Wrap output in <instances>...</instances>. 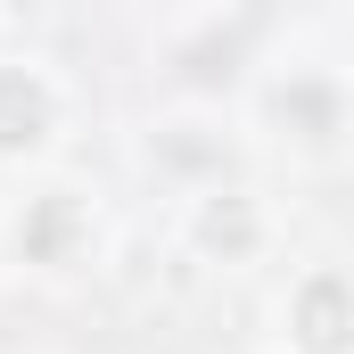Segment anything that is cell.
I'll return each instance as SVG.
<instances>
[{"mask_svg": "<svg viewBox=\"0 0 354 354\" xmlns=\"http://www.w3.org/2000/svg\"><path fill=\"white\" fill-rule=\"evenodd\" d=\"M239 107V132L248 149L272 140L288 149V165H338L354 132V83L338 58H313V50H288V58H256L248 91L231 99Z\"/></svg>", "mask_w": 354, "mask_h": 354, "instance_id": "6da1fadb", "label": "cell"}, {"mask_svg": "<svg viewBox=\"0 0 354 354\" xmlns=\"http://www.w3.org/2000/svg\"><path fill=\"white\" fill-rule=\"evenodd\" d=\"M115 256V223H107V198L91 181L66 174H33L8 206H0V264L33 272V280H99Z\"/></svg>", "mask_w": 354, "mask_h": 354, "instance_id": "7a4b0ae2", "label": "cell"}, {"mask_svg": "<svg viewBox=\"0 0 354 354\" xmlns=\"http://www.w3.org/2000/svg\"><path fill=\"white\" fill-rule=\"evenodd\" d=\"M239 157H248L239 107H214V99H165V107L140 124V174L165 181L174 198H198V189L239 181Z\"/></svg>", "mask_w": 354, "mask_h": 354, "instance_id": "3957f363", "label": "cell"}, {"mask_svg": "<svg viewBox=\"0 0 354 354\" xmlns=\"http://www.w3.org/2000/svg\"><path fill=\"white\" fill-rule=\"evenodd\" d=\"M66 124H75V83L58 58L41 50H8L0 41V174H41L58 149H66Z\"/></svg>", "mask_w": 354, "mask_h": 354, "instance_id": "277c9868", "label": "cell"}, {"mask_svg": "<svg viewBox=\"0 0 354 354\" xmlns=\"http://www.w3.org/2000/svg\"><path fill=\"white\" fill-rule=\"evenodd\" d=\"M165 58H174V99H214L231 107L256 58H264V17L256 8H189V17H165Z\"/></svg>", "mask_w": 354, "mask_h": 354, "instance_id": "5b68a950", "label": "cell"}, {"mask_svg": "<svg viewBox=\"0 0 354 354\" xmlns=\"http://www.w3.org/2000/svg\"><path fill=\"white\" fill-rule=\"evenodd\" d=\"M174 239H181V256L206 264V272H256L280 248V206L239 174V181H223V189L181 198L174 206Z\"/></svg>", "mask_w": 354, "mask_h": 354, "instance_id": "8992f818", "label": "cell"}, {"mask_svg": "<svg viewBox=\"0 0 354 354\" xmlns=\"http://www.w3.org/2000/svg\"><path fill=\"white\" fill-rule=\"evenodd\" d=\"M272 322H280V354H354V280H346V264H330V256L297 264L288 288H280V305H272Z\"/></svg>", "mask_w": 354, "mask_h": 354, "instance_id": "52a82bcc", "label": "cell"}, {"mask_svg": "<svg viewBox=\"0 0 354 354\" xmlns=\"http://www.w3.org/2000/svg\"><path fill=\"white\" fill-rule=\"evenodd\" d=\"M0 272H8V264H0Z\"/></svg>", "mask_w": 354, "mask_h": 354, "instance_id": "ba28073f", "label": "cell"}]
</instances>
